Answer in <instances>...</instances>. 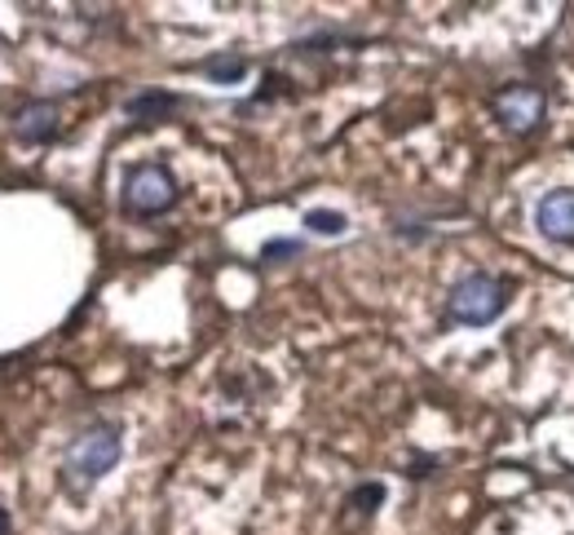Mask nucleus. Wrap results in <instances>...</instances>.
Listing matches in <instances>:
<instances>
[{
	"instance_id": "1",
	"label": "nucleus",
	"mask_w": 574,
	"mask_h": 535,
	"mask_svg": "<svg viewBox=\"0 0 574 535\" xmlns=\"http://www.w3.org/2000/svg\"><path fill=\"white\" fill-rule=\"evenodd\" d=\"M504 305H508V288L491 275H469L446 296V314L455 318V324H469V328H482V324H491V318H500Z\"/></svg>"
},
{
	"instance_id": "2",
	"label": "nucleus",
	"mask_w": 574,
	"mask_h": 535,
	"mask_svg": "<svg viewBox=\"0 0 574 535\" xmlns=\"http://www.w3.org/2000/svg\"><path fill=\"white\" fill-rule=\"evenodd\" d=\"M125 443H120V430L115 424H89V430L71 443L67 452V469L80 478V482H97L102 474L115 469V461H120Z\"/></svg>"
},
{
	"instance_id": "3",
	"label": "nucleus",
	"mask_w": 574,
	"mask_h": 535,
	"mask_svg": "<svg viewBox=\"0 0 574 535\" xmlns=\"http://www.w3.org/2000/svg\"><path fill=\"white\" fill-rule=\"evenodd\" d=\"M173 199H177V182H173L168 168H160V164L133 168L129 182H125V203H129L133 212H142V218H155V212L173 208Z\"/></svg>"
},
{
	"instance_id": "4",
	"label": "nucleus",
	"mask_w": 574,
	"mask_h": 535,
	"mask_svg": "<svg viewBox=\"0 0 574 535\" xmlns=\"http://www.w3.org/2000/svg\"><path fill=\"white\" fill-rule=\"evenodd\" d=\"M495 116L517 129V133H530L539 120H543V93L530 89V84H508L504 93H495Z\"/></svg>"
},
{
	"instance_id": "5",
	"label": "nucleus",
	"mask_w": 574,
	"mask_h": 535,
	"mask_svg": "<svg viewBox=\"0 0 574 535\" xmlns=\"http://www.w3.org/2000/svg\"><path fill=\"white\" fill-rule=\"evenodd\" d=\"M535 226L552 244H574V190H548L535 208Z\"/></svg>"
},
{
	"instance_id": "6",
	"label": "nucleus",
	"mask_w": 574,
	"mask_h": 535,
	"mask_svg": "<svg viewBox=\"0 0 574 535\" xmlns=\"http://www.w3.org/2000/svg\"><path fill=\"white\" fill-rule=\"evenodd\" d=\"M54 129H58V112L49 102H32L27 112L19 116V142H27V147H36V142H49L54 138Z\"/></svg>"
},
{
	"instance_id": "7",
	"label": "nucleus",
	"mask_w": 574,
	"mask_h": 535,
	"mask_svg": "<svg viewBox=\"0 0 574 535\" xmlns=\"http://www.w3.org/2000/svg\"><path fill=\"white\" fill-rule=\"evenodd\" d=\"M305 226H314L318 235H340V231H344V218H340V212H309Z\"/></svg>"
},
{
	"instance_id": "8",
	"label": "nucleus",
	"mask_w": 574,
	"mask_h": 535,
	"mask_svg": "<svg viewBox=\"0 0 574 535\" xmlns=\"http://www.w3.org/2000/svg\"><path fill=\"white\" fill-rule=\"evenodd\" d=\"M208 71L221 75V80H239V75H244V62H239V58H230V62H225V58H212Z\"/></svg>"
}]
</instances>
